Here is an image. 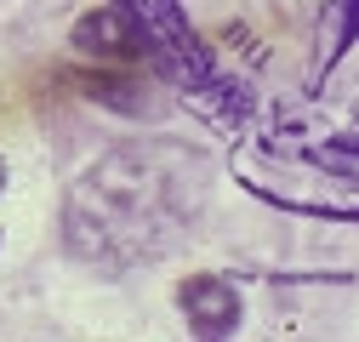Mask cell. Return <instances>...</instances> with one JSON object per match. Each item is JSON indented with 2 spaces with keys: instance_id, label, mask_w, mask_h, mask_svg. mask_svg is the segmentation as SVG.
Segmentation results:
<instances>
[{
  "instance_id": "cell-1",
  "label": "cell",
  "mask_w": 359,
  "mask_h": 342,
  "mask_svg": "<svg viewBox=\"0 0 359 342\" xmlns=\"http://www.w3.org/2000/svg\"><path fill=\"white\" fill-rule=\"evenodd\" d=\"M177 303H183V314H189V325L200 336H222V331H234V320H240V296H234V285H222V280H189L183 291H177Z\"/></svg>"
},
{
  "instance_id": "cell-2",
  "label": "cell",
  "mask_w": 359,
  "mask_h": 342,
  "mask_svg": "<svg viewBox=\"0 0 359 342\" xmlns=\"http://www.w3.org/2000/svg\"><path fill=\"white\" fill-rule=\"evenodd\" d=\"M74 46L80 52H97V57H137V23H131L126 6H109V12H92L80 29H74Z\"/></svg>"
},
{
  "instance_id": "cell-3",
  "label": "cell",
  "mask_w": 359,
  "mask_h": 342,
  "mask_svg": "<svg viewBox=\"0 0 359 342\" xmlns=\"http://www.w3.org/2000/svg\"><path fill=\"white\" fill-rule=\"evenodd\" d=\"M0 189H6V160H0Z\"/></svg>"
}]
</instances>
